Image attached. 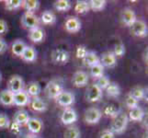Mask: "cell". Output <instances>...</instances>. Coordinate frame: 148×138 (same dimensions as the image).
Wrapping results in <instances>:
<instances>
[{
	"label": "cell",
	"instance_id": "44dd1931",
	"mask_svg": "<svg viewBox=\"0 0 148 138\" xmlns=\"http://www.w3.org/2000/svg\"><path fill=\"white\" fill-rule=\"evenodd\" d=\"M28 95L30 98H34V97H39L40 92H42V86L37 81H32L27 85V88L25 89Z\"/></svg>",
	"mask_w": 148,
	"mask_h": 138
},
{
	"label": "cell",
	"instance_id": "8fae6325",
	"mask_svg": "<svg viewBox=\"0 0 148 138\" xmlns=\"http://www.w3.org/2000/svg\"><path fill=\"white\" fill-rule=\"evenodd\" d=\"M89 76L85 71H77L73 75L72 83L76 88H83L88 84Z\"/></svg>",
	"mask_w": 148,
	"mask_h": 138
},
{
	"label": "cell",
	"instance_id": "bcb514c9",
	"mask_svg": "<svg viewBox=\"0 0 148 138\" xmlns=\"http://www.w3.org/2000/svg\"><path fill=\"white\" fill-rule=\"evenodd\" d=\"M23 138H40L38 135H33V134H29L27 135H25Z\"/></svg>",
	"mask_w": 148,
	"mask_h": 138
},
{
	"label": "cell",
	"instance_id": "b9f144b4",
	"mask_svg": "<svg viewBox=\"0 0 148 138\" xmlns=\"http://www.w3.org/2000/svg\"><path fill=\"white\" fill-rule=\"evenodd\" d=\"M8 128H9L10 132L15 135H19L21 134V126L18 125V124H16V122H10V125Z\"/></svg>",
	"mask_w": 148,
	"mask_h": 138
},
{
	"label": "cell",
	"instance_id": "ab89813d",
	"mask_svg": "<svg viewBox=\"0 0 148 138\" xmlns=\"http://www.w3.org/2000/svg\"><path fill=\"white\" fill-rule=\"evenodd\" d=\"M113 54L116 56V57H121V56H123V54H125V46L123 43H117L115 46H114V51L113 52Z\"/></svg>",
	"mask_w": 148,
	"mask_h": 138
},
{
	"label": "cell",
	"instance_id": "603a6c76",
	"mask_svg": "<svg viewBox=\"0 0 148 138\" xmlns=\"http://www.w3.org/2000/svg\"><path fill=\"white\" fill-rule=\"evenodd\" d=\"M82 60L84 65L88 66V67H91V66L100 63V59L99 57V55L95 52H93V51H88V53L86 54V55Z\"/></svg>",
	"mask_w": 148,
	"mask_h": 138
},
{
	"label": "cell",
	"instance_id": "2e32d148",
	"mask_svg": "<svg viewBox=\"0 0 148 138\" xmlns=\"http://www.w3.org/2000/svg\"><path fill=\"white\" fill-rule=\"evenodd\" d=\"M13 98H14V105L18 107H25L29 105L30 100V97L25 91V89L18 92V93H15Z\"/></svg>",
	"mask_w": 148,
	"mask_h": 138
},
{
	"label": "cell",
	"instance_id": "cb8c5ba5",
	"mask_svg": "<svg viewBox=\"0 0 148 138\" xmlns=\"http://www.w3.org/2000/svg\"><path fill=\"white\" fill-rule=\"evenodd\" d=\"M144 117H145V111L139 106L132 110H130V112L128 114L129 120L134 122H141L144 119Z\"/></svg>",
	"mask_w": 148,
	"mask_h": 138
},
{
	"label": "cell",
	"instance_id": "3957f363",
	"mask_svg": "<svg viewBox=\"0 0 148 138\" xmlns=\"http://www.w3.org/2000/svg\"><path fill=\"white\" fill-rule=\"evenodd\" d=\"M21 24L24 28L30 30L39 27L40 19L35 13L25 11L21 16Z\"/></svg>",
	"mask_w": 148,
	"mask_h": 138
},
{
	"label": "cell",
	"instance_id": "7c38bea8",
	"mask_svg": "<svg viewBox=\"0 0 148 138\" xmlns=\"http://www.w3.org/2000/svg\"><path fill=\"white\" fill-rule=\"evenodd\" d=\"M26 125L28 127V130L30 132V134L33 135H39L43 129L42 121L39 118H36V117H30Z\"/></svg>",
	"mask_w": 148,
	"mask_h": 138
},
{
	"label": "cell",
	"instance_id": "7a4b0ae2",
	"mask_svg": "<svg viewBox=\"0 0 148 138\" xmlns=\"http://www.w3.org/2000/svg\"><path fill=\"white\" fill-rule=\"evenodd\" d=\"M45 94L49 99H54L62 93L64 91L63 83L60 79H53L45 87Z\"/></svg>",
	"mask_w": 148,
	"mask_h": 138
},
{
	"label": "cell",
	"instance_id": "836d02e7",
	"mask_svg": "<svg viewBox=\"0 0 148 138\" xmlns=\"http://www.w3.org/2000/svg\"><path fill=\"white\" fill-rule=\"evenodd\" d=\"M64 138H81L80 130L76 126H70L64 132Z\"/></svg>",
	"mask_w": 148,
	"mask_h": 138
},
{
	"label": "cell",
	"instance_id": "f6af8a7d",
	"mask_svg": "<svg viewBox=\"0 0 148 138\" xmlns=\"http://www.w3.org/2000/svg\"><path fill=\"white\" fill-rule=\"evenodd\" d=\"M8 49V43L3 38H0V54L4 53Z\"/></svg>",
	"mask_w": 148,
	"mask_h": 138
},
{
	"label": "cell",
	"instance_id": "52a82bcc",
	"mask_svg": "<svg viewBox=\"0 0 148 138\" xmlns=\"http://www.w3.org/2000/svg\"><path fill=\"white\" fill-rule=\"evenodd\" d=\"M129 28L131 30V33L136 37L144 38V37L147 36V32H148L147 24L144 21V20L136 19Z\"/></svg>",
	"mask_w": 148,
	"mask_h": 138
},
{
	"label": "cell",
	"instance_id": "6da1fadb",
	"mask_svg": "<svg viewBox=\"0 0 148 138\" xmlns=\"http://www.w3.org/2000/svg\"><path fill=\"white\" fill-rule=\"evenodd\" d=\"M128 122H129L128 114L122 110H121L119 113L112 118L110 130L115 135L116 134L121 135L126 131L127 126H128Z\"/></svg>",
	"mask_w": 148,
	"mask_h": 138
},
{
	"label": "cell",
	"instance_id": "ffe728a7",
	"mask_svg": "<svg viewBox=\"0 0 148 138\" xmlns=\"http://www.w3.org/2000/svg\"><path fill=\"white\" fill-rule=\"evenodd\" d=\"M14 94L8 89L0 91V104L3 106H13L14 105Z\"/></svg>",
	"mask_w": 148,
	"mask_h": 138
},
{
	"label": "cell",
	"instance_id": "60d3db41",
	"mask_svg": "<svg viewBox=\"0 0 148 138\" xmlns=\"http://www.w3.org/2000/svg\"><path fill=\"white\" fill-rule=\"evenodd\" d=\"M88 53V50L86 48V46L85 45H78L77 47H76L75 55H76V57L79 59H83Z\"/></svg>",
	"mask_w": 148,
	"mask_h": 138
},
{
	"label": "cell",
	"instance_id": "7402d4cb",
	"mask_svg": "<svg viewBox=\"0 0 148 138\" xmlns=\"http://www.w3.org/2000/svg\"><path fill=\"white\" fill-rule=\"evenodd\" d=\"M25 62L28 63H32L34 61H36L37 59V52L33 46H26L22 55L20 56Z\"/></svg>",
	"mask_w": 148,
	"mask_h": 138
},
{
	"label": "cell",
	"instance_id": "e575fe53",
	"mask_svg": "<svg viewBox=\"0 0 148 138\" xmlns=\"http://www.w3.org/2000/svg\"><path fill=\"white\" fill-rule=\"evenodd\" d=\"M90 75L93 76L94 78L98 79L100 76H104V67L100 63L97 64L90 67Z\"/></svg>",
	"mask_w": 148,
	"mask_h": 138
},
{
	"label": "cell",
	"instance_id": "f35d334b",
	"mask_svg": "<svg viewBox=\"0 0 148 138\" xmlns=\"http://www.w3.org/2000/svg\"><path fill=\"white\" fill-rule=\"evenodd\" d=\"M10 120L6 113H0V129H8Z\"/></svg>",
	"mask_w": 148,
	"mask_h": 138
},
{
	"label": "cell",
	"instance_id": "9c48e42d",
	"mask_svg": "<svg viewBox=\"0 0 148 138\" xmlns=\"http://www.w3.org/2000/svg\"><path fill=\"white\" fill-rule=\"evenodd\" d=\"M75 101V95L70 91H63L57 98H56V102L58 105L64 107V108H69L70 106H72Z\"/></svg>",
	"mask_w": 148,
	"mask_h": 138
},
{
	"label": "cell",
	"instance_id": "7bdbcfd3",
	"mask_svg": "<svg viewBox=\"0 0 148 138\" xmlns=\"http://www.w3.org/2000/svg\"><path fill=\"white\" fill-rule=\"evenodd\" d=\"M99 138H115V134H113L110 129H105L100 132Z\"/></svg>",
	"mask_w": 148,
	"mask_h": 138
},
{
	"label": "cell",
	"instance_id": "e0dca14e",
	"mask_svg": "<svg viewBox=\"0 0 148 138\" xmlns=\"http://www.w3.org/2000/svg\"><path fill=\"white\" fill-rule=\"evenodd\" d=\"M44 37H45V32H44V30L40 27L30 30L29 32V40L34 43H40L43 42Z\"/></svg>",
	"mask_w": 148,
	"mask_h": 138
},
{
	"label": "cell",
	"instance_id": "5bb4252c",
	"mask_svg": "<svg viewBox=\"0 0 148 138\" xmlns=\"http://www.w3.org/2000/svg\"><path fill=\"white\" fill-rule=\"evenodd\" d=\"M64 27L65 30L70 33L78 32L81 30V21L76 17H68L64 22Z\"/></svg>",
	"mask_w": 148,
	"mask_h": 138
},
{
	"label": "cell",
	"instance_id": "8d00e7d4",
	"mask_svg": "<svg viewBox=\"0 0 148 138\" xmlns=\"http://www.w3.org/2000/svg\"><path fill=\"white\" fill-rule=\"evenodd\" d=\"M110 81L108 78V76H100V78H99L98 79H97V82L95 84L98 86L101 90H105L107 88H108V86L110 85Z\"/></svg>",
	"mask_w": 148,
	"mask_h": 138
},
{
	"label": "cell",
	"instance_id": "5b68a950",
	"mask_svg": "<svg viewBox=\"0 0 148 138\" xmlns=\"http://www.w3.org/2000/svg\"><path fill=\"white\" fill-rule=\"evenodd\" d=\"M102 96H103V90H101L96 84L90 85L86 89L85 93L86 100L88 102H90V103L99 101L102 99Z\"/></svg>",
	"mask_w": 148,
	"mask_h": 138
},
{
	"label": "cell",
	"instance_id": "ac0fdd59",
	"mask_svg": "<svg viewBox=\"0 0 148 138\" xmlns=\"http://www.w3.org/2000/svg\"><path fill=\"white\" fill-rule=\"evenodd\" d=\"M100 64L103 67H114L117 64V57L112 52H106L102 54Z\"/></svg>",
	"mask_w": 148,
	"mask_h": 138
},
{
	"label": "cell",
	"instance_id": "484cf974",
	"mask_svg": "<svg viewBox=\"0 0 148 138\" xmlns=\"http://www.w3.org/2000/svg\"><path fill=\"white\" fill-rule=\"evenodd\" d=\"M40 19H42V22L45 25H52L56 21V16L53 11L45 10L40 16Z\"/></svg>",
	"mask_w": 148,
	"mask_h": 138
},
{
	"label": "cell",
	"instance_id": "277c9868",
	"mask_svg": "<svg viewBox=\"0 0 148 138\" xmlns=\"http://www.w3.org/2000/svg\"><path fill=\"white\" fill-rule=\"evenodd\" d=\"M51 59L55 65H64L68 63L70 59V54L64 49L57 48L54 49L51 54Z\"/></svg>",
	"mask_w": 148,
	"mask_h": 138
},
{
	"label": "cell",
	"instance_id": "ba28073f",
	"mask_svg": "<svg viewBox=\"0 0 148 138\" xmlns=\"http://www.w3.org/2000/svg\"><path fill=\"white\" fill-rule=\"evenodd\" d=\"M8 89L13 94L25 89V82L21 76L14 75L9 78L8 82Z\"/></svg>",
	"mask_w": 148,
	"mask_h": 138
},
{
	"label": "cell",
	"instance_id": "d6a6232c",
	"mask_svg": "<svg viewBox=\"0 0 148 138\" xmlns=\"http://www.w3.org/2000/svg\"><path fill=\"white\" fill-rule=\"evenodd\" d=\"M121 109H120L118 106H116L115 104H110L108 106L105 107V109L103 111V113L108 116V117H110V118L112 119L113 117H115L117 114L119 113Z\"/></svg>",
	"mask_w": 148,
	"mask_h": 138
},
{
	"label": "cell",
	"instance_id": "d590c367",
	"mask_svg": "<svg viewBox=\"0 0 148 138\" xmlns=\"http://www.w3.org/2000/svg\"><path fill=\"white\" fill-rule=\"evenodd\" d=\"M22 4V0H7V1H5V8L9 11H11V10L18 9L19 8H21Z\"/></svg>",
	"mask_w": 148,
	"mask_h": 138
},
{
	"label": "cell",
	"instance_id": "83f0119b",
	"mask_svg": "<svg viewBox=\"0 0 148 138\" xmlns=\"http://www.w3.org/2000/svg\"><path fill=\"white\" fill-rule=\"evenodd\" d=\"M22 7L27 12L34 13L40 8V1L38 0H25L23 1Z\"/></svg>",
	"mask_w": 148,
	"mask_h": 138
},
{
	"label": "cell",
	"instance_id": "9a60e30c",
	"mask_svg": "<svg viewBox=\"0 0 148 138\" xmlns=\"http://www.w3.org/2000/svg\"><path fill=\"white\" fill-rule=\"evenodd\" d=\"M29 104L30 106V108L36 112H44L48 108L46 102H45L42 98H40V97L30 98Z\"/></svg>",
	"mask_w": 148,
	"mask_h": 138
},
{
	"label": "cell",
	"instance_id": "f546056e",
	"mask_svg": "<svg viewBox=\"0 0 148 138\" xmlns=\"http://www.w3.org/2000/svg\"><path fill=\"white\" fill-rule=\"evenodd\" d=\"M54 8L60 12H65L68 11L69 9H71V2L68 0H58V1H55L53 4Z\"/></svg>",
	"mask_w": 148,
	"mask_h": 138
},
{
	"label": "cell",
	"instance_id": "d4e9b609",
	"mask_svg": "<svg viewBox=\"0 0 148 138\" xmlns=\"http://www.w3.org/2000/svg\"><path fill=\"white\" fill-rule=\"evenodd\" d=\"M27 44L25 43L22 40H16L11 45V51L14 55L21 56Z\"/></svg>",
	"mask_w": 148,
	"mask_h": 138
},
{
	"label": "cell",
	"instance_id": "d6986e66",
	"mask_svg": "<svg viewBox=\"0 0 148 138\" xmlns=\"http://www.w3.org/2000/svg\"><path fill=\"white\" fill-rule=\"evenodd\" d=\"M29 118H30V116H29V112L27 111L19 110L14 114L13 122H16V124H18L20 126H23V125L27 124V122H29Z\"/></svg>",
	"mask_w": 148,
	"mask_h": 138
},
{
	"label": "cell",
	"instance_id": "4dcf8cb0",
	"mask_svg": "<svg viewBox=\"0 0 148 138\" xmlns=\"http://www.w3.org/2000/svg\"><path fill=\"white\" fill-rule=\"evenodd\" d=\"M132 98H134L136 100H141L145 98V89L144 88H142V87H135V88L132 89L130 93H129Z\"/></svg>",
	"mask_w": 148,
	"mask_h": 138
},
{
	"label": "cell",
	"instance_id": "f1b7e54d",
	"mask_svg": "<svg viewBox=\"0 0 148 138\" xmlns=\"http://www.w3.org/2000/svg\"><path fill=\"white\" fill-rule=\"evenodd\" d=\"M90 10L88 1H85V0H80V1H76L75 6V11L80 14L84 15L86 13H88Z\"/></svg>",
	"mask_w": 148,
	"mask_h": 138
},
{
	"label": "cell",
	"instance_id": "4316f807",
	"mask_svg": "<svg viewBox=\"0 0 148 138\" xmlns=\"http://www.w3.org/2000/svg\"><path fill=\"white\" fill-rule=\"evenodd\" d=\"M106 93L109 97H111V98H117L121 95V88L120 86L115 83V82H110V85L108 86V88L106 89Z\"/></svg>",
	"mask_w": 148,
	"mask_h": 138
},
{
	"label": "cell",
	"instance_id": "74e56055",
	"mask_svg": "<svg viewBox=\"0 0 148 138\" xmlns=\"http://www.w3.org/2000/svg\"><path fill=\"white\" fill-rule=\"evenodd\" d=\"M138 100H136L134 98H132V97L128 94L126 96V99H125V104L127 106V108H129L130 110H132L136 108V107H138Z\"/></svg>",
	"mask_w": 148,
	"mask_h": 138
},
{
	"label": "cell",
	"instance_id": "8992f818",
	"mask_svg": "<svg viewBox=\"0 0 148 138\" xmlns=\"http://www.w3.org/2000/svg\"><path fill=\"white\" fill-rule=\"evenodd\" d=\"M102 117V111L96 108V107H90L86 109L84 113V120L88 124H99Z\"/></svg>",
	"mask_w": 148,
	"mask_h": 138
},
{
	"label": "cell",
	"instance_id": "30bf717a",
	"mask_svg": "<svg viewBox=\"0 0 148 138\" xmlns=\"http://www.w3.org/2000/svg\"><path fill=\"white\" fill-rule=\"evenodd\" d=\"M77 113L73 108H65L61 114V122L64 125H71L77 121Z\"/></svg>",
	"mask_w": 148,
	"mask_h": 138
},
{
	"label": "cell",
	"instance_id": "4fadbf2b",
	"mask_svg": "<svg viewBox=\"0 0 148 138\" xmlns=\"http://www.w3.org/2000/svg\"><path fill=\"white\" fill-rule=\"evenodd\" d=\"M137 19L135 12L132 8H126L121 11V20L123 25L127 27H130L131 25L134 23Z\"/></svg>",
	"mask_w": 148,
	"mask_h": 138
},
{
	"label": "cell",
	"instance_id": "ee69618b",
	"mask_svg": "<svg viewBox=\"0 0 148 138\" xmlns=\"http://www.w3.org/2000/svg\"><path fill=\"white\" fill-rule=\"evenodd\" d=\"M8 30V22L5 19H0V35L5 34Z\"/></svg>",
	"mask_w": 148,
	"mask_h": 138
},
{
	"label": "cell",
	"instance_id": "1f68e13d",
	"mask_svg": "<svg viewBox=\"0 0 148 138\" xmlns=\"http://www.w3.org/2000/svg\"><path fill=\"white\" fill-rule=\"evenodd\" d=\"M89 8L93 11H101L106 8L107 2L105 0H90L88 1Z\"/></svg>",
	"mask_w": 148,
	"mask_h": 138
},
{
	"label": "cell",
	"instance_id": "7dc6e473",
	"mask_svg": "<svg viewBox=\"0 0 148 138\" xmlns=\"http://www.w3.org/2000/svg\"><path fill=\"white\" fill-rule=\"evenodd\" d=\"M1 79H2V76H1V73H0V81H1Z\"/></svg>",
	"mask_w": 148,
	"mask_h": 138
}]
</instances>
